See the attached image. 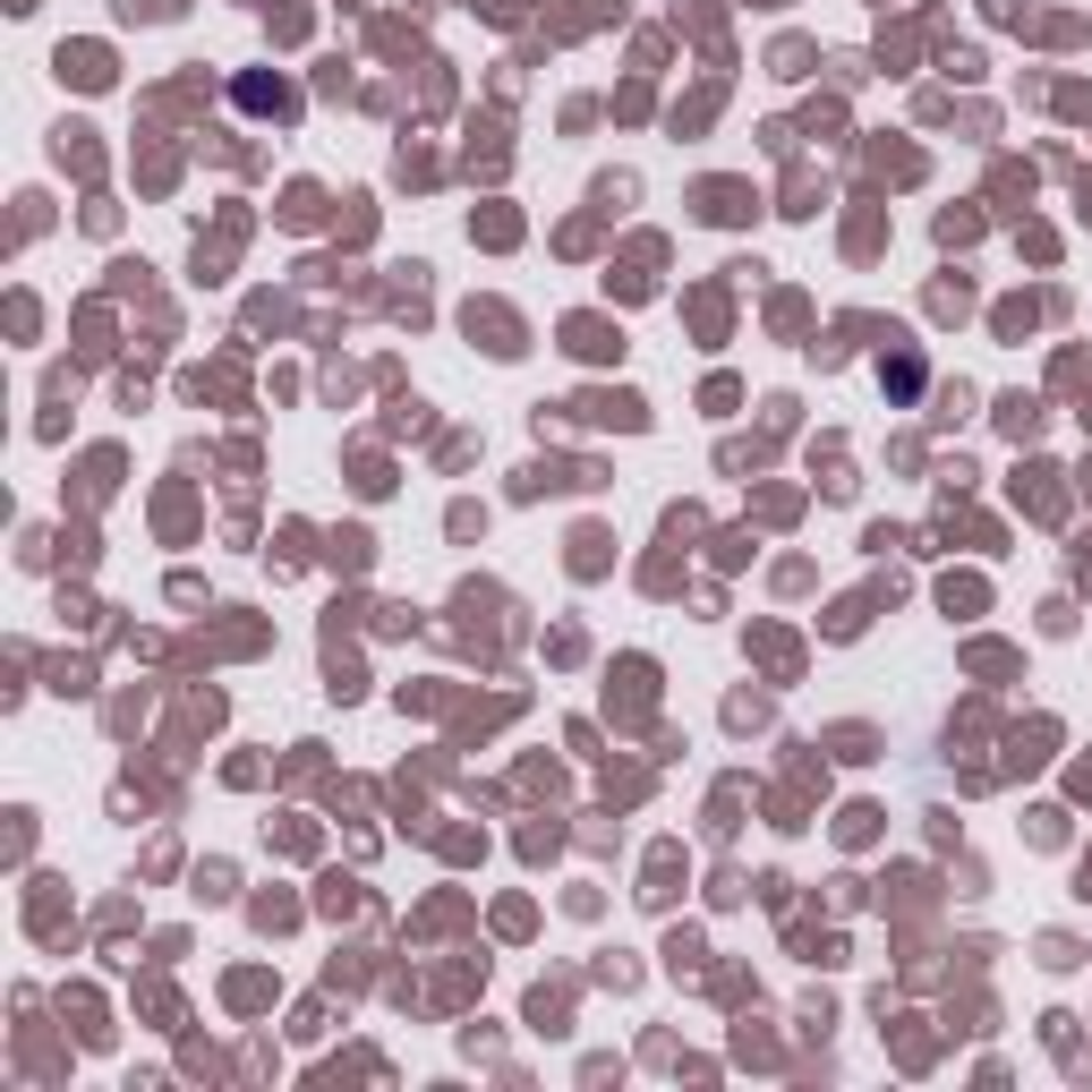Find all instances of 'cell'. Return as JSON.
<instances>
[{
    "label": "cell",
    "instance_id": "6da1fadb",
    "mask_svg": "<svg viewBox=\"0 0 1092 1092\" xmlns=\"http://www.w3.org/2000/svg\"><path fill=\"white\" fill-rule=\"evenodd\" d=\"M239 103H248V111H290V86H265V77H239Z\"/></svg>",
    "mask_w": 1092,
    "mask_h": 1092
}]
</instances>
